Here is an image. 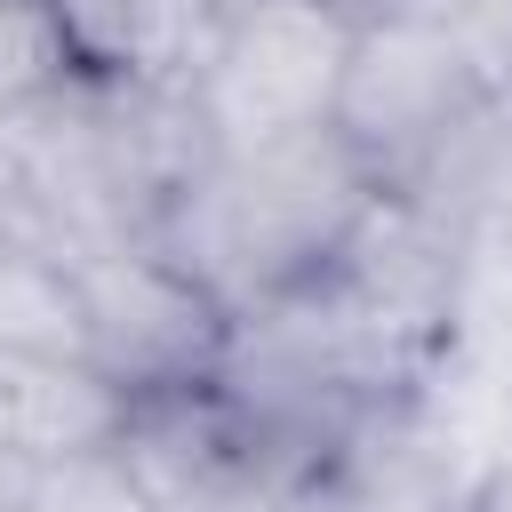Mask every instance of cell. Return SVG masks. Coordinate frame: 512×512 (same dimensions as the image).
Here are the masks:
<instances>
[{"label": "cell", "instance_id": "cell-3", "mask_svg": "<svg viewBox=\"0 0 512 512\" xmlns=\"http://www.w3.org/2000/svg\"><path fill=\"white\" fill-rule=\"evenodd\" d=\"M360 8L352 0H248L232 32L192 72V104L216 152L280 144L336 120V88L352 64Z\"/></svg>", "mask_w": 512, "mask_h": 512}, {"label": "cell", "instance_id": "cell-6", "mask_svg": "<svg viewBox=\"0 0 512 512\" xmlns=\"http://www.w3.org/2000/svg\"><path fill=\"white\" fill-rule=\"evenodd\" d=\"M0 352H72V360H88L72 264L32 256V248H0Z\"/></svg>", "mask_w": 512, "mask_h": 512}, {"label": "cell", "instance_id": "cell-1", "mask_svg": "<svg viewBox=\"0 0 512 512\" xmlns=\"http://www.w3.org/2000/svg\"><path fill=\"white\" fill-rule=\"evenodd\" d=\"M376 200H384V184L368 176V160L336 128H304L280 144L216 152L152 240L232 320H248V312L312 288Z\"/></svg>", "mask_w": 512, "mask_h": 512}, {"label": "cell", "instance_id": "cell-7", "mask_svg": "<svg viewBox=\"0 0 512 512\" xmlns=\"http://www.w3.org/2000/svg\"><path fill=\"white\" fill-rule=\"evenodd\" d=\"M64 80H80V48L64 32L56 0H0V120L48 104Z\"/></svg>", "mask_w": 512, "mask_h": 512}, {"label": "cell", "instance_id": "cell-9", "mask_svg": "<svg viewBox=\"0 0 512 512\" xmlns=\"http://www.w3.org/2000/svg\"><path fill=\"white\" fill-rule=\"evenodd\" d=\"M40 512H152V496H144L136 464L120 448H104L64 472H40Z\"/></svg>", "mask_w": 512, "mask_h": 512}, {"label": "cell", "instance_id": "cell-4", "mask_svg": "<svg viewBox=\"0 0 512 512\" xmlns=\"http://www.w3.org/2000/svg\"><path fill=\"white\" fill-rule=\"evenodd\" d=\"M504 88H488L472 72V56L424 24L408 0L360 16L352 32V64H344V88H336V136L368 160V176L384 192H400L472 112H488Z\"/></svg>", "mask_w": 512, "mask_h": 512}, {"label": "cell", "instance_id": "cell-2", "mask_svg": "<svg viewBox=\"0 0 512 512\" xmlns=\"http://www.w3.org/2000/svg\"><path fill=\"white\" fill-rule=\"evenodd\" d=\"M72 288H80L88 360L136 408L176 400V392H208V376L224 368L232 328H240L160 240H120V248L72 256Z\"/></svg>", "mask_w": 512, "mask_h": 512}, {"label": "cell", "instance_id": "cell-5", "mask_svg": "<svg viewBox=\"0 0 512 512\" xmlns=\"http://www.w3.org/2000/svg\"><path fill=\"white\" fill-rule=\"evenodd\" d=\"M136 400L72 352H0V448L32 472H64L80 456L120 448Z\"/></svg>", "mask_w": 512, "mask_h": 512}, {"label": "cell", "instance_id": "cell-10", "mask_svg": "<svg viewBox=\"0 0 512 512\" xmlns=\"http://www.w3.org/2000/svg\"><path fill=\"white\" fill-rule=\"evenodd\" d=\"M32 496H40V472L0 448V512H16V504H32Z\"/></svg>", "mask_w": 512, "mask_h": 512}, {"label": "cell", "instance_id": "cell-11", "mask_svg": "<svg viewBox=\"0 0 512 512\" xmlns=\"http://www.w3.org/2000/svg\"><path fill=\"white\" fill-rule=\"evenodd\" d=\"M16 512H40V496H32V504H16Z\"/></svg>", "mask_w": 512, "mask_h": 512}, {"label": "cell", "instance_id": "cell-8", "mask_svg": "<svg viewBox=\"0 0 512 512\" xmlns=\"http://www.w3.org/2000/svg\"><path fill=\"white\" fill-rule=\"evenodd\" d=\"M424 24H440L488 88L512 96V0H408Z\"/></svg>", "mask_w": 512, "mask_h": 512}]
</instances>
